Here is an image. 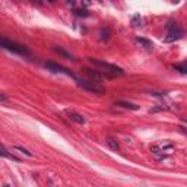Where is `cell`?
<instances>
[{
  "label": "cell",
  "instance_id": "cell-1",
  "mask_svg": "<svg viewBox=\"0 0 187 187\" xmlns=\"http://www.w3.org/2000/svg\"><path fill=\"white\" fill-rule=\"evenodd\" d=\"M89 61L94 64V66H97V68L102 69V72H107V73H110L111 76H123L124 75V70L119 66H116V64H111V63H108V61H104V60H98V59H92L89 57Z\"/></svg>",
  "mask_w": 187,
  "mask_h": 187
},
{
  "label": "cell",
  "instance_id": "cell-2",
  "mask_svg": "<svg viewBox=\"0 0 187 187\" xmlns=\"http://www.w3.org/2000/svg\"><path fill=\"white\" fill-rule=\"evenodd\" d=\"M0 47H3L12 53H16V54H21V56H29V50L25 45L15 43L12 40H8V38H0Z\"/></svg>",
  "mask_w": 187,
  "mask_h": 187
},
{
  "label": "cell",
  "instance_id": "cell-3",
  "mask_svg": "<svg viewBox=\"0 0 187 187\" xmlns=\"http://www.w3.org/2000/svg\"><path fill=\"white\" fill-rule=\"evenodd\" d=\"M76 81H78V86H81L82 89L94 92V94H98V95L105 94V88H102L101 85H98L94 81H83V79H76Z\"/></svg>",
  "mask_w": 187,
  "mask_h": 187
},
{
  "label": "cell",
  "instance_id": "cell-4",
  "mask_svg": "<svg viewBox=\"0 0 187 187\" xmlns=\"http://www.w3.org/2000/svg\"><path fill=\"white\" fill-rule=\"evenodd\" d=\"M168 28H170V31H168V35L164 38L165 43H172V41L180 40V38L183 37V29H181L180 26H177L174 22L168 23Z\"/></svg>",
  "mask_w": 187,
  "mask_h": 187
},
{
  "label": "cell",
  "instance_id": "cell-5",
  "mask_svg": "<svg viewBox=\"0 0 187 187\" xmlns=\"http://www.w3.org/2000/svg\"><path fill=\"white\" fill-rule=\"evenodd\" d=\"M45 68L48 69V70H51V72H54V73H64V75H68V76H70V78H73V79H76V75L73 73V72H70L69 69L63 68V66H60V64H57V63L45 61Z\"/></svg>",
  "mask_w": 187,
  "mask_h": 187
},
{
  "label": "cell",
  "instance_id": "cell-6",
  "mask_svg": "<svg viewBox=\"0 0 187 187\" xmlns=\"http://www.w3.org/2000/svg\"><path fill=\"white\" fill-rule=\"evenodd\" d=\"M83 72L86 73V75L92 78V79H95V81H102V79H111L114 76H111L110 73H107V72H102V70H92V69H83Z\"/></svg>",
  "mask_w": 187,
  "mask_h": 187
},
{
  "label": "cell",
  "instance_id": "cell-7",
  "mask_svg": "<svg viewBox=\"0 0 187 187\" xmlns=\"http://www.w3.org/2000/svg\"><path fill=\"white\" fill-rule=\"evenodd\" d=\"M68 116L72 121H75V123H78V124H83V123H85V117H83L82 114H79V113L68 111Z\"/></svg>",
  "mask_w": 187,
  "mask_h": 187
},
{
  "label": "cell",
  "instance_id": "cell-8",
  "mask_svg": "<svg viewBox=\"0 0 187 187\" xmlns=\"http://www.w3.org/2000/svg\"><path fill=\"white\" fill-rule=\"evenodd\" d=\"M116 105L123 107V108H127V110H133V111L139 110V105L133 104V102H127V101H117V102H116Z\"/></svg>",
  "mask_w": 187,
  "mask_h": 187
},
{
  "label": "cell",
  "instance_id": "cell-9",
  "mask_svg": "<svg viewBox=\"0 0 187 187\" xmlns=\"http://www.w3.org/2000/svg\"><path fill=\"white\" fill-rule=\"evenodd\" d=\"M136 43H137V44H140L142 47H145V48H148V50H152V48H154V44H152V41L146 40V38L136 37Z\"/></svg>",
  "mask_w": 187,
  "mask_h": 187
},
{
  "label": "cell",
  "instance_id": "cell-10",
  "mask_svg": "<svg viewBox=\"0 0 187 187\" xmlns=\"http://www.w3.org/2000/svg\"><path fill=\"white\" fill-rule=\"evenodd\" d=\"M0 157L3 158H8V159H12V161H19V158L15 157V155H12V154H9L8 151L5 149L2 145H0Z\"/></svg>",
  "mask_w": 187,
  "mask_h": 187
},
{
  "label": "cell",
  "instance_id": "cell-11",
  "mask_svg": "<svg viewBox=\"0 0 187 187\" xmlns=\"http://www.w3.org/2000/svg\"><path fill=\"white\" fill-rule=\"evenodd\" d=\"M53 50H54V51H56V53H59L60 56H63V57H66V59H69V60H76L75 57H73V56L70 54V53L64 51V50H63V48H60V47H54Z\"/></svg>",
  "mask_w": 187,
  "mask_h": 187
},
{
  "label": "cell",
  "instance_id": "cell-12",
  "mask_svg": "<svg viewBox=\"0 0 187 187\" xmlns=\"http://www.w3.org/2000/svg\"><path fill=\"white\" fill-rule=\"evenodd\" d=\"M132 25L135 26V28H139V26H142V16L140 15H135L132 18Z\"/></svg>",
  "mask_w": 187,
  "mask_h": 187
},
{
  "label": "cell",
  "instance_id": "cell-13",
  "mask_svg": "<svg viewBox=\"0 0 187 187\" xmlns=\"http://www.w3.org/2000/svg\"><path fill=\"white\" fill-rule=\"evenodd\" d=\"M75 15L76 16H82V18H86V16H89V13H88L85 9H76V10H75Z\"/></svg>",
  "mask_w": 187,
  "mask_h": 187
},
{
  "label": "cell",
  "instance_id": "cell-14",
  "mask_svg": "<svg viewBox=\"0 0 187 187\" xmlns=\"http://www.w3.org/2000/svg\"><path fill=\"white\" fill-rule=\"evenodd\" d=\"M15 149H18V151H21V152H23L26 157H32V154H31L29 151L26 149V148H23V146H19V145H16L15 146Z\"/></svg>",
  "mask_w": 187,
  "mask_h": 187
},
{
  "label": "cell",
  "instance_id": "cell-15",
  "mask_svg": "<svg viewBox=\"0 0 187 187\" xmlns=\"http://www.w3.org/2000/svg\"><path fill=\"white\" fill-rule=\"evenodd\" d=\"M107 143H108V146H110L111 149H116V151H117L120 148V145L116 142V140H107Z\"/></svg>",
  "mask_w": 187,
  "mask_h": 187
},
{
  "label": "cell",
  "instance_id": "cell-16",
  "mask_svg": "<svg viewBox=\"0 0 187 187\" xmlns=\"http://www.w3.org/2000/svg\"><path fill=\"white\" fill-rule=\"evenodd\" d=\"M174 69H175V70H180L183 75H186V72H187L186 66H181V64H174Z\"/></svg>",
  "mask_w": 187,
  "mask_h": 187
},
{
  "label": "cell",
  "instance_id": "cell-17",
  "mask_svg": "<svg viewBox=\"0 0 187 187\" xmlns=\"http://www.w3.org/2000/svg\"><path fill=\"white\" fill-rule=\"evenodd\" d=\"M6 101H8V97H6L5 94L0 92V102H6Z\"/></svg>",
  "mask_w": 187,
  "mask_h": 187
},
{
  "label": "cell",
  "instance_id": "cell-18",
  "mask_svg": "<svg viewBox=\"0 0 187 187\" xmlns=\"http://www.w3.org/2000/svg\"><path fill=\"white\" fill-rule=\"evenodd\" d=\"M68 5H70V6H75V0H68Z\"/></svg>",
  "mask_w": 187,
  "mask_h": 187
},
{
  "label": "cell",
  "instance_id": "cell-19",
  "mask_svg": "<svg viewBox=\"0 0 187 187\" xmlns=\"http://www.w3.org/2000/svg\"><path fill=\"white\" fill-rule=\"evenodd\" d=\"M83 5H85V6H88V5H91V2L89 0H83Z\"/></svg>",
  "mask_w": 187,
  "mask_h": 187
},
{
  "label": "cell",
  "instance_id": "cell-20",
  "mask_svg": "<svg viewBox=\"0 0 187 187\" xmlns=\"http://www.w3.org/2000/svg\"><path fill=\"white\" fill-rule=\"evenodd\" d=\"M172 2H174V3H177V2H178V0H172Z\"/></svg>",
  "mask_w": 187,
  "mask_h": 187
}]
</instances>
